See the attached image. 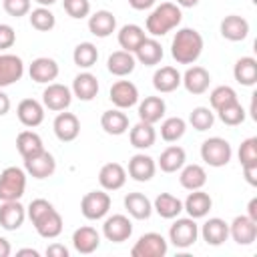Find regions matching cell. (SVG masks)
<instances>
[{"label":"cell","mask_w":257,"mask_h":257,"mask_svg":"<svg viewBox=\"0 0 257 257\" xmlns=\"http://www.w3.org/2000/svg\"><path fill=\"white\" fill-rule=\"evenodd\" d=\"M203 52V36L195 28H181L177 30L171 42V56L179 64H193Z\"/></svg>","instance_id":"6da1fadb"},{"label":"cell","mask_w":257,"mask_h":257,"mask_svg":"<svg viewBox=\"0 0 257 257\" xmlns=\"http://www.w3.org/2000/svg\"><path fill=\"white\" fill-rule=\"evenodd\" d=\"M181 8L173 2H163L159 4L149 16H147V32L151 36H165L173 28L181 24Z\"/></svg>","instance_id":"7a4b0ae2"},{"label":"cell","mask_w":257,"mask_h":257,"mask_svg":"<svg viewBox=\"0 0 257 257\" xmlns=\"http://www.w3.org/2000/svg\"><path fill=\"white\" fill-rule=\"evenodd\" d=\"M26 189V173L20 167H6L0 173V201H20Z\"/></svg>","instance_id":"3957f363"},{"label":"cell","mask_w":257,"mask_h":257,"mask_svg":"<svg viewBox=\"0 0 257 257\" xmlns=\"http://www.w3.org/2000/svg\"><path fill=\"white\" fill-rule=\"evenodd\" d=\"M233 157L231 145L221 137H211L201 145V159L209 167H225Z\"/></svg>","instance_id":"277c9868"},{"label":"cell","mask_w":257,"mask_h":257,"mask_svg":"<svg viewBox=\"0 0 257 257\" xmlns=\"http://www.w3.org/2000/svg\"><path fill=\"white\" fill-rule=\"evenodd\" d=\"M199 237V225L195 223L193 217H183L177 219L171 229H169V241L177 247V249H187L191 245H195Z\"/></svg>","instance_id":"5b68a950"},{"label":"cell","mask_w":257,"mask_h":257,"mask_svg":"<svg viewBox=\"0 0 257 257\" xmlns=\"http://www.w3.org/2000/svg\"><path fill=\"white\" fill-rule=\"evenodd\" d=\"M169 251V243L161 233H145L133 245V257H165Z\"/></svg>","instance_id":"8992f818"},{"label":"cell","mask_w":257,"mask_h":257,"mask_svg":"<svg viewBox=\"0 0 257 257\" xmlns=\"http://www.w3.org/2000/svg\"><path fill=\"white\" fill-rule=\"evenodd\" d=\"M110 209V195L104 191H90L80 201V211L88 221L102 219Z\"/></svg>","instance_id":"52a82bcc"},{"label":"cell","mask_w":257,"mask_h":257,"mask_svg":"<svg viewBox=\"0 0 257 257\" xmlns=\"http://www.w3.org/2000/svg\"><path fill=\"white\" fill-rule=\"evenodd\" d=\"M42 102L48 110H54V112H60V110H66L72 102V92L68 86L60 84V82H50L44 92H42Z\"/></svg>","instance_id":"ba28073f"},{"label":"cell","mask_w":257,"mask_h":257,"mask_svg":"<svg viewBox=\"0 0 257 257\" xmlns=\"http://www.w3.org/2000/svg\"><path fill=\"white\" fill-rule=\"evenodd\" d=\"M102 235L112 243H122L133 235V223L126 215H112L104 219Z\"/></svg>","instance_id":"9c48e42d"},{"label":"cell","mask_w":257,"mask_h":257,"mask_svg":"<svg viewBox=\"0 0 257 257\" xmlns=\"http://www.w3.org/2000/svg\"><path fill=\"white\" fill-rule=\"evenodd\" d=\"M229 237L237 245H251L257 239V221L247 215H239L229 225Z\"/></svg>","instance_id":"30bf717a"},{"label":"cell","mask_w":257,"mask_h":257,"mask_svg":"<svg viewBox=\"0 0 257 257\" xmlns=\"http://www.w3.org/2000/svg\"><path fill=\"white\" fill-rule=\"evenodd\" d=\"M112 104L116 108H131L139 102V88L131 82V80H116L112 86H110V92H108Z\"/></svg>","instance_id":"8fae6325"},{"label":"cell","mask_w":257,"mask_h":257,"mask_svg":"<svg viewBox=\"0 0 257 257\" xmlns=\"http://www.w3.org/2000/svg\"><path fill=\"white\" fill-rule=\"evenodd\" d=\"M28 74L38 84H50L58 76V62L54 58H48V56H38L30 62Z\"/></svg>","instance_id":"7c38bea8"},{"label":"cell","mask_w":257,"mask_h":257,"mask_svg":"<svg viewBox=\"0 0 257 257\" xmlns=\"http://www.w3.org/2000/svg\"><path fill=\"white\" fill-rule=\"evenodd\" d=\"M26 219V209L20 201H2L0 205V227L6 231H16Z\"/></svg>","instance_id":"4fadbf2b"},{"label":"cell","mask_w":257,"mask_h":257,"mask_svg":"<svg viewBox=\"0 0 257 257\" xmlns=\"http://www.w3.org/2000/svg\"><path fill=\"white\" fill-rule=\"evenodd\" d=\"M24 74V62L16 54H0V88L18 82Z\"/></svg>","instance_id":"5bb4252c"},{"label":"cell","mask_w":257,"mask_h":257,"mask_svg":"<svg viewBox=\"0 0 257 257\" xmlns=\"http://www.w3.org/2000/svg\"><path fill=\"white\" fill-rule=\"evenodd\" d=\"M52 128H54V135H56L58 141L70 143L80 133V120L72 112H58L56 118H54V122H52Z\"/></svg>","instance_id":"9a60e30c"},{"label":"cell","mask_w":257,"mask_h":257,"mask_svg":"<svg viewBox=\"0 0 257 257\" xmlns=\"http://www.w3.org/2000/svg\"><path fill=\"white\" fill-rule=\"evenodd\" d=\"M24 169L34 179H48L56 171V161L48 151H42L36 157L24 159Z\"/></svg>","instance_id":"2e32d148"},{"label":"cell","mask_w":257,"mask_h":257,"mask_svg":"<svg viewBox=\"0 0 257 257\" xmlns=\"http://www.w3.org/2000/svg\"><path fill=\"white\" fill-rule=\"evenodd\" d=\"M211 82V74L207 72V68L203 66H191L187 68V72L181 76V84L187 88V92L191 94H203L207 92Z\"/></svg>","instance_id":"e0dca14e"},{"label":"cell","mask_w":257,"mask_h":257,"mask_svg":"<svg viewBox=\"0 0 257 257\" xmlns=\"http://www.w3.org/2000/svg\"><path fill=\"white\" fill-rule=\"evenodd\" d=\"M16 114H18V120L24 126L34 128L44 120V106L36 98H24V100L18 102Z\"/></svg>","instance_id":"ac0fdd59"},{"label":"cell","mask_w":257,"mask_h":257,"mask_svg":"<svg viewBox=\"0 0 257 257\" xmlns=\"http://www.w3.org/2000/svg\"><path fill=\"white\" fill-rule=\"evenodd\" d=\"M155 171H157V165H155V159L145 155V153H139V155H133L131 161H128V175L139 181V183H147L155 177Z\"/></svg>","instance_id":"d6986e66"},{"label":"cell","mask_w":257,"mask_h":257,"mask_svg":"<svg viewBox=\"0 0 257 257\" xmlns=\"http://www.w3.org/2000/svg\"><path fill=\"white\" fill-rule=\"evenodd\" d=\"M98 183L104 191H116L126 183V171L118 163H106L98 171Z\"/></svg>","instance_id":"ffe728a7"},{"label":"cell","mask_w":257,"mask_h":257,"mask_svg":"<svg viewBox=\"0 0 257 257\" xmlns=\"http://www.w3.org/2000/svg\"><path fill=\"white\" fill-rule=\"evenodd\" d=\"M201 235H203V241L207 245H213V247H219L227 241L229 237V223H225L223 219L219 217H211L203 223L201 227Z\"/></svg>","instance_id":"44dd1931"},{"label":"cell","mask_w":257,"mask_h":257,"mask_svg":"<svg viewBox=\"0 0 257 257\" xmlns=\"http://www.w3.org/2000/svg\"><path fill=\"white\" fill-rule=\"evenodd\" d=\"M72 245H74V249H76L78 253L90 255V253H94V251L98 249V245H100V235H98V231H96L94 227H88V225L78 227V229L72 233Z\"/></svg>","instance_id":"7402d4cb"},{"label":"cell","mask_w":257,"mask_h":257,"mask_svg":"<svg viewBox=\"0 0 257 257\" xmlns=\"http://www.w3.org/2000/svg\"><path fill=\"white\" fill-rule=\"evenodd\" d=\"M249 34V22L239 16V14H229L221 20V36L231 40V42H239L245 40Z\"/></svg>","instance_id":"603a6c76"},{"label":"cell","mask_w":257,"mask_h":257,"mask_svg":"<svg viewBox=\"0 0 257 257\" xmlns=\"http://www.w3.org/2000/svg\"><path fill=\"white\" fill-rule=\"evenodd\" d=\"M211 207H213V201H211L209 193H205V191H201V189L191 191L189 197H187L185 203H183V211H187L189 217H193V219L205 217V215L211 211Z\"/></svg>","instance_id":"cb8c5ba5"},{"label":"cell","mask_w":257,"mask_h":257,"mask_svg":"<svg viewBox=\"0 0 257 257\" xmlns=\"http://www.w3.org/2000/svg\"><path fill=\"white\" fill-rule=\"evenodd\" d=\"M32 225L38 231V235L44 237V239H54L62 233V217L54 207L50 211H46L42 217H38Z\"/></svg>","instance_id":"d4e9b609"},{"label":"cell","mask_w":257,"mask_h":257,"mask_svg":"<svg viewBox=\"0 0 257 257\" xmlns=\"http://www.w3.org/2000/svg\"><path fill=\"white\" fill-rule=\"evenodd\" d=\"M88 30L90 34L98 36V38H106L116 30V18L112 12L108 10H96L90 18H88Z\"/></svg>","instance_id":"484cf974"},{"label":"cell","mask_w":257,"mask_h":257,"mask_svg":"<svg viewBox=\"0 0 257 257\" xmlns=\"http://www.w3.org/2000/svg\"><path fill=\"white\" fill-rule=\"evenodd\" d=\"M72 94L78 100H92L98 94V78L92 72H80L72 80Z\"/></svg>","instance_id":"4316f807"},{"label":"cell","mask_w":257,"mask_h":257,"mask_svg":"<svg viewBox=\"0 0 257 257\" xmlns=\"http://www.w3.org/2000/svg\"><path fill=\"white\" fill-rule=\"evenodd\" d=\"M153 86L159 92H173L181 86V72L175 66H161L153 74Z\"/></svg>","instance_id":"83f0119b"},{"label":"cell","mask_w":257,"mask_h":257,"mask_svg":"<svg viewBox=\"0 0 257 257\" xmlns=\"http://www.w3.org/2000/svg\"><path fill=\"white\" fill-rule=\"evenodd\" d=\"M133 54H135V58H137L141 64H145V66H155V64H159V62L163 60V46H161V42L155 40V38H145V40L141 42V46H139Z\"/></svg>","instance_id":"f1b7e54d"},{"label":"cell","mask_w":257,"mask_h":257,"mask_svg":"<svg viewBox=\"0 0 257 257\" xmlns=\"http://www.w3.org/2000/svg\"><path fill=\"white\" fill-rule=\"evenodd\" d=\"M135 64H137L135 54L133 52H126V50H116L106 60V68L114 76H126V74H131L135 70Z\"/></svg>","instance_id":"f546056e"},{"label":"cell","mask_w":257,"mask_h":257,"mask_svg":"<svg viewBox=\"0 0 257 257\" xmlns=\"http://www.w3.org/2000/svg\"><path fill=\"white\" fill-rule=\"evenodd\" d=\"M165 110L167 104L161 96H145V100L139 104V118L149 124H155L165 116Z\"/></svg>","instance_id":"4dcf8cb0"},{"label":"cell","mask_w":257,"mask_h":257,"mask_svg":"<svg viewBox=\"0 0 257 257\" xmlns=\"http://www.w3.org/2000/svg\"><path fill=\"white\" fill-rule=\"evenodd\" d=\"M100 126L104 133L108 135H124L128 131V116L120 110V108H112V110H104L100 116Z\"/></svg>","instance_id":"1f68e13d"},{"label":"cell","mask_w":257,"mask_h":257,"mask_svg":"<svg viewBox=\"0 0 257 257\" xmlns=\"http://www.w3.org/2000/svg\"><path fill=\"white\" fill-rule=\"evenodd\" d=\"M185 161H187L185 149L179 147V145H171V147H167V149L161 153V157H159V167H161V171H165V173H177V171L183 169Z\"/></svg>","instance_id":"d6a6232c"},{"label":"cell","mask_w":257,"mask_h":257,"mask_svg":"<svg viewBox=\"0 0 257 257\" xmlns=\"http://www.w3.org/2000/svg\"><path fill=\"white\" fill-rule=\"evenodd\" d=\"M124 209L128 211L131 217L143 221V219H149L151 213H153V203L149 201L147 195L143 193H128L124 197Z\"/></svg>","instance_id":"836d02e7"},{"label":"cell","mask_w":257,"mask_h":257,"mask_svg":"<svg viewBox=\"0 0 257 257\" xmlns=\"http://www.w3.org/2000/svg\"><path fill=\"white\" fill-rule=\"evenodd\" d=\"M233 76L243 86H253L257 82V60L253 56H241L235 62Z\"/></svg>","instance_id":"e575fe53"},{"label":"cell","mask_w":257,"mask_h":257,"mask_svg":"<svg viewBox=\"0 0 257 257\" xmlns=\"http://www.w3.org/2000/svg\"><path fill=\"white\" fill-rule=\"evenodd\" d=\"M128 141H131V145H133L135 149H149V147H153L155 141H157L155 126L149 124V122H145V120H139V122L131 128Z\"/></svg>","instance_id":"d590c367"},{"label":"cell","mask_w":257,"mask_h":257,"mask_svg":"<svg viewBox=\"0 0 257 257\" xmlns=\"http://www.w3.org/2000/svg\"><path fill=\"white\" fill-rule=\"evenodd\" d=\"M16 149L22 155V159H30V157H36L38 153H42L44 151V145H42V139H40L38 133H34V131H22L16 137Z\"/></svg>","instance_id":"8d00e7d4"},{"label":"cell","mask_w":257,"mask_h":257,"mask_svg":"<svg viewBox=\"0 0 257 257\" xmlns=\"http://www.w3.org/2000/svg\"><path fill=\"white\" fill-rule=\"evenodd\" d=\"M116 38H118V44H120L122 50L135 52L141 46V42L147 38V34H145V30L139 24H124L118 30V36Z\"/></svg>","instance_id":"74e56055"},{"label":"cell","mask_w":257,"mask_h":257,"mask_svg":"<svg viewBox=\"0 0 257 257\" xmlns=\"http://www.w3.org/2000/svg\"><path fill=\"white\" fill-rule=\"evenodd\" d=\"M153 209H155L163 219H175V217H179L181 211H183V201L177 199V197L171 195V193H161V195H157V199H155V203H153Z\"/></svg>","instance_id":"f35d334b"},{"label":"cell","mask_w":257,"mask_h":257,"mask_svg":"<svg viewBox=\"0 0 257 257\" xmlns=\"http://www.w3.org/2000/svg\"><path fill=\"white\" fill-rule=\"evenodd\" d=\"M179 181H181V187L187 189V191H195V189H203V185L207 183V173L201 165H183V171L179 175Z\"/></svg>","instance_id":"ab89813d"},{"label":"cell","mask_w":257,"mask_h":257,"mask_svg":"<svg viewBox=\"0 0 257 257\" xmlns=\"http://www.w3.org/2000/svg\"><path fill=\"white\" fill-rule=\"evenodd\" d=\"M72 60L80 68H90L98 60V50L92 42H80V44H76V48L72 52Z\"/></svg>","instance_id":"60d3db41"},{"label":"cell","mask_w":257,"mask_h":257,"mask_svg":"<svg viewBox=\"0 0 257 257\" xmlns=\"http://www.w3.org/2000/svg\"><path fill=\"white\" fill-rule=\"evenodd\" d=\"M187 131V122L181 116H169L161 124V137L167 143H177Z\"/></svg>","instance_id":"b9f144b4"},{"label":"cell","mask_w":257,"mask_h":257,"mask_svg":"<svg viewBox=\"0 0 257 257\" xmlns=\"http://www.w3.org/2000/svg\"><path fill=\"white\" fill-rule=\"evenodd\" d=\"M54 24H56V18L46 6H38L30 12V26L36 28L38 32H48L54 28Z\"/></svg>","instance_id":"7bdbcfd3"},{"label":"cell","mask_w":257,"mask_h":257,"mask_svg":"<svg viewBox=\"0 0 257 257\" xmlns=\"http://www.w3.org/2000/svg\"><path fill=\"white\" fill-rule=\"evenodd\" d=\"M209 100H211V106H213L215 110H221L223 106L233 104V102H237L239 98H237V92H235L231 86L221 84V86H217V88H213V90H211Z\"/></svg>","instance_id":"ee69618b"},{"label":"cell","mask_w":257,"mask_h":257,"mask_svg":"<svg viewBox=\"0 0 257 257\" xmlns=\"http://www.w3.org/2000/svg\"><path fill=\"white\" fill-rule=\"evenodd\" d=\"M217 114H219L221 122L227 124V126H237V124H241V122L245 120V108L241 106L239 100L233 102V104L223 106L221 110H217Z\"/></svg>","instance_id":"f6af8a7d"},{"label":"cell","mask_w":257,"mask_h":257,"mask_svg":"<svg viewBox=\"0 0 257 257\" xmlns=\"http://www.w3.org/2000/svg\"><path fill=\"white\" fill-rule=\"evenodd\" d=\"M189 122H191V126H193L195 131H207V128L213 126L215 114H213V110L207 108V106H197V108L191 110Z\"/></svg>","instance_id":"bcb514c9"},{"label":"cell","mask_w":257,"mask_h":257,"mask_svg":"<svg viewBox=\"0 0 257 257\" xmlns=\"http://www.w3.org/2000/svg\"><path fill=\"white\" fill-rule=\"evenodd\" d=\"M239 163L245 165H257V137H249L239 147Z\"/></svg>","instance_id":"7dc6e473"},{"label":"cell","mask_w":257,"mask_h":257,"mask_svg":"<svg viewBox=\"0 0 257 257\" xmlns=\"http://www.w3.org/2000/svg\"><path fill=\"white\" fill-rule=\"evenodd\" d=\"M62 6L70 18H84L90 14V2L88 0H62Z\"/></svg>","instance_id":"c3c4849f"},{"label":"cell","mask_w":257,"mask_h":257,"mask_svg":"<svg viewBox=\"0 0 257 257\" xmlns=\"http://www.w3.org/2000/svg\"><path fill=\"white\" fill-rule=\"evenodd\" d=\"M2 6L6 10V14L20 18L26 16L30 12V0H2Z\"/></svg>","instance_id":"681fc988"},{"label":"cell","mask_w":257,"mask_h":257,"mask_svg":"<svg viewBox=\"0 0 257 257\" xmlns=\"http://www.w3.org/2000/svg\"><path fill=\"white\" fill-rule=\"evenodd\" d=\"M52 209V203H48L46 199H34L30 205H28V209H26V215H28V219L34 223L38 217H42L46 211H50Z\"/></svg>","instance_id":"f907efd6"},{"label":"cell","mask_w":257,"mask_h":257,"mask_svg":"<svg viewBox=\"0 0 257 257\" xmlns=\"http://www.w3.org/2000/svg\"><path fill=\"white\" fill-rule=\"evenodd\" d=\"M16 42V32L10 24H0V50L12 48Z\"/></svg>","instance_id":"816d5d0a"},{"label":"cell","mask_w":257,"mask_h":257,"mask_svg":"<svg viewBox=\"0 0 257 257\" xmlns=\"http://www.w3.org/2000/svg\"><path fill=\"white\" fill-rule=\"evenodd\" d=\"M46 257H68V249L60 243H52L46 247Z\"/></svg>","instance_id":"f5cc1de1"},{"label":"cell","mask_w":257,"mask_h":257,"mask_svg":"<svg viewBox=\"0 0 257 257\" xmlns=\"http://www.w3.org/2000/svg\"><path fill=\"white\" fill-rule=\"evenodd\" d=\"M243 175H245V181L249 185H257V165H245L243 167Z\"/></svg>","instance_id":"db71d44e"},{"label":"cell","mask_w":257,"mask_h":257,"mask_svg":"<svg viewBox=\"0 0 257 257\" xmlns=\"http://www.w3.org/2000/svg\"><path fill=\"white\" fill-rule=\"evenodd\" d=\"M155 2H157V0H128V4H131L135 10H147V8H151Z\"/></svg>","instance_id":"11a10c76"},{"label":"cell","mask_w":257,"mask_h":257,"mask_svg":"<svg viewBox=\"0 0 257 257\" xmlns=\"http://www.w3.org/2000/svg\"><path fill=\"white\" fill-rule=\"evenodd\" d=\"M8 110H10V98L6 92L0 90V116H4Z\"/></svg>","instance_id":"9f6ffc18"},{"label":"cell","mask_w":257,"mask_h":257,"mask_svg":"<svg viewBox=\"0 0 257 257\" xmlns=\"http://www.w3.org/2000/svg\"><path fill=\"white\" fill-rule=\"evenodd\" d=\"M247 217H251L253 221H257V197H253L247 205Z\"/></svg>","instance_id":"6f0895ef"},{"label":"cell","mask_w":257,"mask_h":257,"mask_svg":"<svg viewBox=\"0 0 257 257\" xmlns=\"http://www.w3.org/2000/svg\"><path fill=\"white\" fill-rule=\"evenodd\" d=\"M12 253V247H10V243L4 239V237H0V257H8Z\"/></svg>","instance_id":"680465c9"},{"label":"cell","mask_w":257,"mask_h":257,"mask_svg":"<svg viewBox=\"0 0 257 257\" xmlns=\"http://www.w3.org/2000/svg\"><path fill=\"white\" fill-rule=\"evenodd\" d=\"M197 4H199V0H177V6H183V8H193Z\"/></svg>","instance_id":"91938a15"},{"label":"cell","mask_w":257,"mask_h":257,"mask_svg":"<svg viewBox=\"0 0 257 257\" xmlns=\"http://www.w3.org/2000/svg\"><path fill=\"white\" fill-rule=\"evenodd\" d=\"M16 255H32V257H38V251L36 249H20V251H16Z\"/></svg>","instance_id":"94428289"},{"label":"cell","mask_w":257,"mask_h":257,"mask_svg":"<svg viewBox=\"0 0 257 257\" xmlns=\"http://www.w3.org/2000/svg\"><path fill=\"white\" fill-rule=\"evenodd\" d=\"M34 2H38L40 6H46V8H48V6H52L56 0H34Z\"/></svg>","instance_id":"6125c7cd"},{"label":"cell","mask_w":257,"mask_h":257,"mask_svg":"<svg viewBox=\"0 0 257 257\" xmlns=\"http://www.w3.org/2000/svg\"><path fill=\"white\" fill-rule=\"evenodd\" d=\"M253 2H257V0H253Z\"/></svg>","instance_id":"be15d7a7"}]
</instances>
